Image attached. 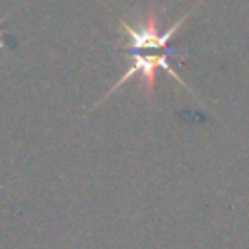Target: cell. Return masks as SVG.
I'll use <instances>...</instances> for the list:
<instances>
[{
    "label": "cell",
    "mask_w": 249,
    "mask_h": 249,
    "mask_svg": "<svg viewBox=\"0 0 249 249\" xmlns=\"http://www.w3.org/2000/svg\"><path fill=\"white\" fill-rule=\"evenodd\" d=\"M189 16V14H187ZM187 16H183L177 23H173V27H169L163 35L158 33V19H156V12H150L146 18V23L142 29H132L128 27L124 21H121V29L126 31L130 35V49L132 51H140V49H165L169 39L173 37V33L181 27V23L187 19Z\"/></svg>",
    "instance_id": "obj_1"
},
{
    "label": "cell",
    "mask_w": 249,
    "mask_h": 249,
    "mask_svg": "<svg viewBox=\"0 0 249 249\" xmlns=\"http://www.w3.org/2000/svg\"><path fill=\"white\" fill-rule=\"evenodd\" d=\"M167 56H169V53H165V54H132V58H134V64H132V68L117 82V86L115 88H119L124 80H128L132 74H136V72H140L142 76H144V82H146V88H148V91H152V88H154V74H156V68L158 66H161L163 70H167L175 80H179L181 82V78L171 70V66H169V62H167ZM183 84V82H181ZM113 88V89H115Z\"/></svg>",
    "instance_id": "obj_2"
}]
</instances>
